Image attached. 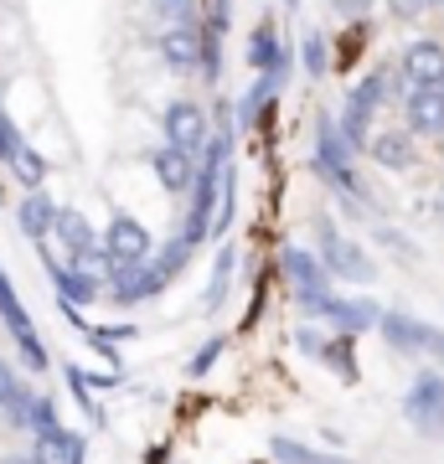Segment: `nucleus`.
Returning a JSON list of instances; mask_svg holds the SVG:
<instances>
[{
    "instance_id": "f257e3e1",
    "label": "nucleus",
    "mask_w": 444,
    "mask_h": 464,
    "mask_svg": "<svg viewBox=\"0 0 444 464\" xmlns=\"http://www.w3.org/2000/svg\"><path fill=\"white\" fill-rule=\"evenodd\" d=\"M315 170L326 176L331 191H341V197H362V186L351 176V145H346L341 124L331 114L315 119Z\"/></svg>"
},
{
    "instance_id": "f03ea898",
    "label": "nucleus",
    "mask_w": 444,
    "mask_h": 464,
    "mask_svg": "<svg viewBox=\"0 0 444 464\" xmlns=\"http://www.w3.org/2000/svg\"><path fill=\"white\" fill-rule=\"evenodd\" d=\"M315 232H321V253H315V258H321V268H326L331 279H346V284H367L372 279V258H367L351 237H341L331 217H321Z\"/></svg>"
},
{
    "instance_id": "7ed1b4c3",
    "label": "nucleus",
    "mask_w": 444,
    "mask_h": 464,
    "mask_svg": "<svg viewBox=\"0 0 444 464\" xmlns=\"http://www.w3.org/2000/svg\"><path fill=\"white\" fill-rule=\"evenodd\" d=\"M300 310H311V315H321L326 325H336V331L346 335H362V331H378V320H382V304L378 299H341V295H311V299H300Z\"/></svg>"
},
{
    "instance_id": "20e7f679",
    "label": "nucleus",
    "mask_w": 444,
    "mask_h": 464,
    "mask_svg": "<svg viewBox=\"0 0 444 464\" xmlns=\"http://www.w3.org/2000/svg\"><path fill=\"white\" fill-rule=\"evenodd\" d=\"M378 331H382V341L393 351H403V356H439L444 362V331L429 325V320H413V315H403V310H382Z\"/></svg>"
},
{
    "instance_id": "39448f33",
    "label": "nucleus",
    "mask_w": 444,
    "mask_h": 464,
    "mask_svg": "<svg viewBox=\"0 0 444 464\" xmlns=\"http://www.w3.org/2000/svg\"><path fill=\"white\" fill-rule=\"evenodd\" d=\"M403 418H409L424 439H444V377H439V372H424V377L409 387V398H403Z\"/></svg>"
},
{
    "instance_id": "423d86ee",
    "label": "nucleus",
    "mask_w": 444,
    "mask_h": 464,
    "mask_svg": "<svg viewBox=\"0 0 444 464\" xmlns=\"http://www.w3.org/2000/svg\"><path fill=\"white\" fill-rule=\"evenodd\" d=\"M382 93H388V72H367L362 83H357L351 93H346L341 134H346V145H351V150H362V145H367V119L378 114Z\"/></svg>"
},
{
    "instance_id": "0eeeda50",
    "label": "nucleus",
    "mask_w": 444,
    "mask_h": 464,
    "mask_svg": "<svg viewBox=\"0 0 444 464\" xmlns=\"http://www.w3.org/2000/svg\"><path fill=\"white\" fill-rule=\"evenodd\" d=\"M104 253L114 258V264H145L150 248H155V237H150V227L140 222V217L130 212H114L109 217V227H104Z\"/></svg>"
},
{
    "instance_id": "6e6552de",
    "label": "nucleus",
    "mask_w": 444,
    "mask_h": 464,
    "mask_svg": "<svg viewBox=\"0 0 444 464\" xmlns=\"http://www.w3.org/2000/svg\"><path fill=\"white\" fill-rule=\"evenodd\" d=\"M0 320H5V331L16 335V346H21V356H26V366H52L47 362V346L36 341V331H32V315H26V304L16 299V289H11V279H5V268H0Z\"/></svg>"
},
{
    "instance_id": "1a4fd4ad",
    "label": "nucleus",
    "mask_w": 444,
    "mask_h": 464,
    "mask_svg": "<svg viewBox=\"0 0 444 464\" xmlns=\"http://www.w3.org/2000/svg\"><path fill=\"white\" fill-rule=\"evenodd\" d=\"M161 124H165V145H176V150H186V155H202V145L212 140V119L202 114V103H171L161 114Z\"/></svg>"
},
{
    "instance_id": "9d476101",
    "label": "nucleus",
    "mask_w": 444,
    "mask_h": 464,
    "mask_svg": "<svg viewBox=\"0 0 444 464\" xmlns=\"http://www.w3.org/2000/svg\"><path fill=\"white\" fill-rule=\"evenodd\" d=\"M109 279H114V284H109V299H114V304H140V299H155L165 284H171L161 268L150 264V258H145V264H114V274H109Z\"/></svg>"
},
{
    "instance_id": "9b49d317",
    "label": "nucleus",
    "mask_w": 444,
    "mask_h": 464,
    "mask_svg": "<svg viewBox=\"0 0 444 464\" xmlns=\"http://www.w3.org/2000/svg\"><path fill=\"white\" fill-rule=\"evenodd\" d=\"M403 114H409V134H444V88L439 83H409L403 93Z\"/></svg>"
},
{
    "instance_id": "f8f14e48",
    "label": "nucleus",
    "mask_w": 444,
    "mask_h": 464,
    "mask_svg": "<svg viewBox=\"0 0 444 464\" xmlns=\"http://www.w3.org/2000/svg\"><path fill=\"white\" fill-rule=\"evenodd\" d=\"M155 47H161V63L171 72H197L202 63V26L197 21H171L161 36H155Z\"/></svg>"
},
{
    "instance_id": "ddd939ff",
    "label": "nucleus",
    "mask_w": 444,
    "mask_h": 464,
    "mask_svg": "<svg viewBox=\"0 0 444 464\" xmlns=\"http://www.w3.org/2000/svg\"><path fill=\"white\" fill-rule=\"evenodd\" d=\"M280 268H284V279L295 284L300 299L326 295V289H331V274L321 268V258H315V253H305V248H284L280 253Z\"/></svg>"
},
{
    "instance_id": "4468645a",
    "label": "nucleus",
    "mask_w": 444,
    "mask_h": 464,
    "mask_svg": "<svg viewBox=\"0 0 444 464\" xmlns=\"http://www.w3.org/2000/svg\"><path fill=\"white\" fill-rule=\"evenodd\" d=\"M398 72H403L409 83H444V47L434 42V36H419V42H409V47H403V63H398Z\"/></svg>"
},
{
    "instance_id": "2eb2a0df",
    "label": "nucleus",
    "mask_w": 444,
    "mask_h": 464,
    "mask_svg": "<svg viewBox=\"0 0 444 464\" xmlns=\"http://www.w3.org/2000/svg\"><path fill=\"white\" fill-rule=\"evenodd\" d=\"M88 449V439L63 423H52V429H36V449H32V464H73Z\"/></svg>"
},
{
    "instance_id": "dca6fc26",
    "label": "nucleus",
    "mask_w": 444,
    "mask_h": 464,
    "mask_svg": "<svg viewBox=\"0 0 444 464\" xmlns=\"http://www.w3.org/2000/svg\"><path fill=\"white\" fill-rule=\"evenodd\" d=\"M52 237L67 248V258H73V253L99 248V232H94V222H88L78 207H57V217H52Z\"/></svg>"
},
{
    "instance_id": "f3484780",
    "label": "nucleus",
    "mask_w": 444,
    "mask_h": 464,
    "mask_svg": "<svg viewBox=\"0 0 444 464\" xmlns=\"http://www.w3.org/2000/svg\"><path fill=\"white\" fill-rule=\"evenodd\" d=\"M52 217H57V201H52L42 186H32V191L21 197V207H16V222H21V232H26L32 243H47L52 237Z\"/></svg>"
},
{
    "instance_id": "a211bd4d",
    "label": "nucleus",
    "mask_w": 444,
    "mask_h": 464,
    "mask_svg": "<svg viewBox=\"0 0 444 464\" xmlns=\"http://www.w3.org/2000/svg\"><path fill=\"white\" fill-rule=\"evenodd\" d=\"M150 166H155V176H161V186L165 191H192V176H197V155H186V150H176V145H165V150H155L150 155Z\"/></svg>"
},
{
    "instance_id": "6ab92c4d",
    "label": "nucleus",
    "mask_w": 444,
    "mask_h": 464,
    "mask_svg": "<svg viewBox=\"0 0 444 464\" xmlns=\"http://www.w3.org/2000/svg\"><path fill=\"white\" fill-rule=\"evenodd\" d=\"M42 258H47V253H42ZM47 279H52V289H57V295H63V304H94V299H99V284L88 279V274H78V268L73 264H57V258H47Z\"/></svg>"
},
{
    "instance_id": "aec40b11",
    "label": "nucleus",
    "mask_w": 444,
    "mask_h": 464,
    "mask_svg": "<svg viewBox=\"0 0 444 464\" xmlns=\"http://www.w3.org/2000/svg\"><path fill=\"white\" fill-rule=\"evenodd\" d=\"M367 155H372L382 170H409L413 160H419V155H413V134H409V130H382V134H372Z\"/></svg>"
},
{
    "instance_id": "412c9836",
    "label": "nucleus",
    "mask_w": 444,
    "mask_h": 464,
    "mask_svg": "<svg viewBox=\"0 0 444 464\" xmlns=\"http://www.w3.org/2000/svg\"><path fill=\"white\" fill-rule=\"evenodd\" d=\"M284 47H290V42H280L274 21H259V26H253V36H248V67H253V72H269V67L280 63Z\"/></svg>"
},
{
    "instance_id": "4be33fe9",
    "label": "nucleus",
    "mask_w": 444,
    "mask_h": 464,
    "mask_svg": "<svg viewBox=\"0 0 444 464\" xmlns=\"http://www.w3.org/2000/svg\"><path fill=\"white\" fill-rule=\"evenodd\" d=\"M269 454L280 464H351L346 454H326V449H311V444H300V439H274Z\"/></svg>"
},
{
    "instance_id": "5701e85b",
    "label": "nucleus",
    "mask_w": 444,
    "mask_h": 464,
    "mask_svg": "<svg viewBox=\"0 0 444 464\" xmlns=\"http://www.w3.org/2000/svg\"><path fill=\"white\" fill-rule=\"evenodd\" d=\"M5 166L16 170V181L26 186V191H32V186H42V181H47V155H36V150L26 145V140H21L16 150H11V160H5Z\"/></svg>"
},
{
    "instance_id": "b1692460",
    "label": "nucleus",
    "mask_w": 444,
    "mask_h": 464,
    "mask_svg": "<svg viewBox=\"0 0 444 464\" xmlns=\"http://www.w3.org/2000/svg\"><path fill=\"white\" fill-rule=\"evenodd\" d=\"M315 356H321V362H326L341 382H357V362H351V341H346V331L336 335V341H321V351H315Z\"/></svg>"
},
{
    "instance_id": "393cba45",
    "label": "nucleus",
    "mask_w": 444,
    "mask_h": 464,
    "mask_svg": "<svg viewBox=\"0 0 444 464\" xmlns=\"http://www.w3.org/2000/svg\"><path fill=\"white\" fill-rule=\"evenodd\" d=\"M228 284H232V248H222L217 264H212V284H207V295H202V310H217V304L228 299Z\"/></svg>"
},
{
    "instance_id": "a878e982",
    "label": "nucleus",
    "mask_w": 444,
    "mask_h": 464,
    "mask_svg": "<svg viewBox=\"0 0 444 464\" xmlns=\"http://www.w3.org/2000/svg\"><path fill=\"white\" fill-rule=\"evenodd\" d=\"M32 408H36V392L32 387H11V398H5V408H0V413H5V423H11V429H32Z\"/></svg>"
},
{
    "instance_id": "bb28decb",
    "label": "nucleus",
    "mask_w": 444,
    "mask_h": 464,
    "mask_svg": "<svg viewBox=\"0 0 444 464\" xmlns=\"http://www.w3.org/2000/svg\"><path fill=\"white\" fill-rule=\"evenodd\" d=\"M202 78H207V83H217V78H222V32H212V26H207V21H202Z\"/></svg>"
},
{
    "instance_id": "cd10ccee",
    "label": "nucleus",
    "mask_w": 444,
    "mask_h": 464,
    "mask_svg": "<svg viewBox=\"0 0 444 464\" xmlns=\"http://www.w3.org/2000/svg\"><path fill=\"white\" fill-rule=\"evenodd\" d=\"M300 63H305V72H311V78H326V67H331V47H326V36H321V32H305Z\"/></svg>"
},
{
    "instance_id": "c85d7f7f",
    "label": "nucleus",
    "mask_w": 444,
    "mask_h": 464,
    "mask_svg": "<svg viewBox=\"0 0 444 464\" xmlns=\"http://www.w3.org/2000/svg\"><path fill=\"white\" fill-rule=\"evenodd\" d=\"M186 258H192V243H186V237H171V243H165V253L155 258V268H161L165 279H176V274L186 268Z\"/></svg>"
},
{
    "instance_id": "c756f323",
    "label": "nucleus",
    "mask_w": 444,
    "mask_h": 464,
    "mask_svg": "<svg viewBox=\"0 0 444 464\" xmlns=\"http://www.w3.org/2000/svg\"><path fill=\"white\" fill-rule=\"evenodd\" d=\"M67 387H73V398H78V408H83V413L94 418V423H104V408L94 402V392H88V377H83L78 366H67Z\"/></svg>"
},
{
    "instance_id": "7c9ffc66",
    "label": "nucleus",
    "mask_w": 444,
    "mask_h": 464,
    "mask_svg": "<svg viewBox=\"0 0 444 464\" xmlns=\"http://www.w3.org/2000/svg\"><path fill=\"white\" fill-rule=\"evenodd\" d=\"M217 356H222V335H212V341H207V346H202L192 362H186V372H192V377H207V372L217 366Z\"/></svg>"
},
{
    "instance_id": "2f4dec72",
    "label": "nucleus",
    "mask_w": 444,
    "mask_h": 464,
    "mask_svg": "<svg viewBox=\"0 0 444 464\" xmlns=\"http://www.w3.org/2000/svg\"><path fill=\"white\" fill-rule=\"evenodd\" d=\"M155 11H161V21L171 26V21H197V0H150Z\"/></svg>"
},
{
    "instance_id": "473e14b6",
    "label": "nucleus",
    "mask_w": 444,
    "mask_h": 464,
    "mask_svg": "<svg viewBox=\"0 0 444 464\" xmlns=\"http://www.w3.org/2000/svg\"><path fill=\"white\" fill-rule=\"evenodd\" d=\"M388 11H393V21H419L429 11V0H388Z\"/></svg>"
},
{
    "instance_id": "72a5a7b5",
    "label": "nucleus",
    "mask_w": 444,
    "mask_h": 464,
    "mask_svg": "<svg viewBox=\"0 0 444 464\" xmlns=\"http://www.w3.org/2000/svg\"><path fill=\"white\" fill-rule=\"evenodd\" d=\"M52 423H57V402H52V398H36V408H32V433H36V429H52Z\"/></svg>"
},
{
    "instance_id": "f704fd0d",
    "label": "nucleus",
    "mask_w": 444,
    "mask_h": 464,
    "mask_svg": "<svg viewBox=\"0 0 444 464\" xmlns=\"http://www.w3.org/2000/svg\"><path fill=\"white\" fill-rule=\"evenodd\" d=\"M228 11H232V0H212V16H207V26H212V32H228Z\"/></svg>"
},
{
    "instance_id": "c9c22d12",
    "label": "nucleus",
    "mask_w": 444,
    "mask_h": 464,
    "mask_svg": "<svg viewBox=\"0 0 444 464\" xmlns=\"http://www.w3.org/2000/svg\"><path fill=\"white\" fill-rule=\"evenodd\" d=\"M331 5H336L341 16H367V11H372V0H331Z\"/></svg>"
},
{
    "instance_id": "e433bc0d",
    "label": "nucleus",
    "mask_w": 444,
    "mask_h": 464,
    "mask_svg": "<svg viewBox=\"0 0 444 464\" xmlns=\"http://www.w3.org/2000/svg\"><path fill=\"white\" fill-rule=\"evenodd\" d=\"M11 387H16V372H11V362H0V408L11 398Z\"/></svg>"
},
{
    "instance_id": "4c0bfd02",
    "label": "nucleus",
    "mask_w": 444,
    "mask_h": 464,
    "mask_svg": "<svg viewBox=\"0 0 444 464\" xmlns=\"http://www.w3.org/2000/svg\"><path fill=\"white\" fill-rule=\"evenodd\" d=\"M295 346H300V351H321V335H315V331H300Z\"/></svg>"
},
{
    "instance_id": "58836bf2",
    "label": "nucleus",
    "mask_w": 444,
    "mask_h": 464,
    "mask_svg": "<svg viewBox=\"0 0 444 464\" xmlns=\"http://www.w3.org/2000/svg\"><path fill=\"white\" fill-rule=\"evenodd\" d=\"M0 464H32V459H16V454H5V459H0Z\"/></svg>"
},
{
    "instance_id": "ea45409f",
    "label": "nucleus",
    "mask_w": 444,
    "mask_h": 464,
    "mask_svg": "<svg viewBox=\"0 0 444 464\" xmlns=\"http://www.w3.org/2000/svg\"><path fill=\"white\" fill-rule=\"evenodd\" d=\"M295 5H300V0H284V11H295Z\"/></svg>"
},
{
    "instance_id": "a19ab883",
    "label": "nucleus",
    "mask_w": 444,
    "mask_h": 464,
    "mask_svg": "<svg viewBox=\"0 0 444 464\" xmlns=\"http://www.w3.org/2000/svg\"><path fill=\"white\" fill-rule=\"evenodd\" d=\"M439 217H444V191H439Z\"/></svg>"
},
{
    "instance_id": "79ce46f5",
    "label": "nucleus",
    "mask_w": 444,
    "mask_h": 464,
    "mask_svg": "<svg viewBox=\"0 0 444 464\" xmlns=\"http://www.w3.org/2000/svg\"><path fill=\"white\" fill-rule=\"evenodd\" d=\"M429 5H439V11H444V0H429Z\"/></svg>"
},
{
    "instance_id": "37998d69",
    "label": "nucleus",
    "mask_w": 444,
    "mask_h": 464,
    "mask_svg": "<svg viewBox=\"0 0 444 464\" xmlns=\"http://www.w3.org/2000/svg\"><path fill=\"white\" fill-rule=\"evenodd\" d=\"M439 155H444V134H439Z\"/></svg>"
},
{
    "instance_id": "c03bdc74",
    "label": "nucleus",
    "mask_w": 444,
    "mask_h": 464,
    "mask_svg": "<svg viewBox=\"0 0 444 464\" xmlns=\"http://www.w3.org/2000/svg\"><path fill=\"white\" fill-rule=\"evenodd\" d=\"M439 88H444V83H439Z\"/></svg>"
}]
</instances>
